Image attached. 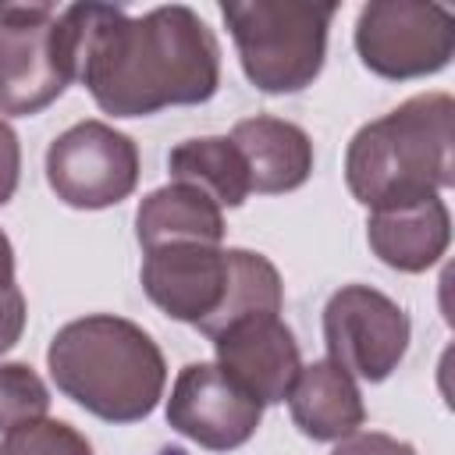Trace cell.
Segmentation results:
<instances>
[{"mask_svg": "<svg viewBox=\"0 0 455 455\" xmlns=\"http://www.w3.org/2000/svg\"><path fill=\"white\" fill-rule=\"evenodd\" d=\"M288 409L295 427L313 441H341L355 434L366 419L355 377L331 359H316L299 370L288 391Z\"/></svg>", "mask_w": 455, "mask_h": 455, "instance_id": "5bb4252c", "label": "cell"}, {"mask_svg": "<svg viewBox=\"0 0 455 455\" xmlns=\"http://www.w3.org/2000/svg\"><path fill=\"white\" fill-rule=\"evenodd\" d=\"M46 366L75 405L107 423L146 419L167 384L160 345L139 323L110 313L64 323L46 348Z\"/></svg>", "mask_w": 455, "mask_h": 455, "instance_id": "3957f363", "label": "cell"}, {"mask_svg": "<svg viewBox=\"0 0 455 455\" xmlns=\"http://www.w3.org/2000/svg\"><path fill=\"white\" fill-rule=\"evenodd\" d=\"M135 235L139 245L160 249V245H178V242H199V245H220L224 238V217L220 206L181 181H171L164 188H153L139 210H135Z\"/></svg>", "mask_w": 455, "mask_h": 455, "instance_id": "9a60e30c", "label": "cell"}, {"mask_svg": "<svg viewBox=\"0 0 455 455\" xmlns=\"http://www.w3.org/2000/svg\"><path fill=\"white\" fill-rule=\"evenodd\" d=\"M18 174H21V146H18L14 128L0 117V206L11 203L18 188Z\"/></svg>", "mask_w": 455, "mask_h": 455, "instance_id": "7402d4cb", "label": "cell"}, {"mask_svg": "<svg viewBox=\"0 0 455 455\" xmlns=\"http://www.w3.org/2000/svg\"><path fill=\"white\" fill-rule=\"evenodd\" d=\"M263 419V405L231 384L217 363H188L167 398V423L206 451L242 448Z\"/></svg>", "mask_w": 455, "mask_h": 455, "instance_id": "9c48e42d", "label": "cell"}, {"mask_svg": "<svg viewBox=\"0 0 455 455\" xmlns=\"http://www.w3.org/2000/svg\"><path fill=\"white\" fill-rule=\"evenodd\" d=\"M50 409V391L28 363H0V430L43 419Z\"/></svg>", "mask_w": 455, "mask_h": 455, "instance_id": "ac0fdd59", "label": "cell"}, {"mask_svg": "<svg viewBox=\"0 0 455 455\" xmlns=\"http://www.w3.org/2000/svg\"><path fill=\"white\" fill-rule=\"evenodd\" d=\"M210 341L220 373L231 384H238L249 398H256L259 405H277L288 398L302 370V359L291 327L277 313H256L235 320Z\"/></svg>", "mask_w": 455, "mask_h": 455, "instance_id": "30bf717a", "label": "cell"}, {"mask_svg": "<svg viewBox=\"0 0 455 455\" xmlns=\"http://www.w3.org/2000/svg\"><path fill=\"white\" fill-rule=\"evenodd\" d=\"M281 302H284V288H281L277 267L267 256H259V252L228 249V288H224V302L199 327V334L217 338L235 320H245V316H256V313H281Z\"/></svg>", "mask_w": 455, "mask_h": 455, "instance_id": "e0dca14e", "label": "cell"}, {"mask_svg": "<svg viewBox=\"0 0 455 455\" xmlns=\"http://www.w3.org/2000/svg\"><path fill=\"white\" fill-rule=\"evenodd\" d=\"M46 181L75 210H103L139 185L135 142L103 121H78L46 149Z\"/></svg>", "mask_w": 455, "mask_h": 455, "instance_id": "8992f818", "label": "cell"}, {"mask_svg": "<svg viewBox=\"0 0 455 455\" xmlns=\"http://www.w3.org/2000/svg\"><path fill=\"white\" fill-rule=\"evenodd\" d=\"M245 78L259 92L306 89L327 57V28L338 4L309 0H245L220 4Z\"/></svg>", "mask_w": 455, "mask_h": 455, "instance_id": "277c9868", "label": "cell"}, {"mask_svg": "<svg viewBox=\"0 0 455 455\" xmlns=\"http://www.w3.org/2000/svg\"><path fill=\"white\" fill-rule=\"evenodd\" d=\"M366 242L380 263L402 274L434 267L451 242V217L444 199L427 196L409 206L373 210L366 220Z\"/></svg>", "mask_w": 455, "mask_h": 455, "instance_id": "7c38bea8", "label": "cell"}, {"mask_svg": "<svg viewBox=\"0 0 455 455\" xmlns=\"http://www.w3.org/2000/svg\"><path fill=\"white\" fill-rule=\"evenodd\" d=\"M57 43L71 78L114 117L206 103L220 85V46L210 25L181 4L139 18L110 4L57 11Z\"/></svg>", "mask_w": 455, "mask_h": 455, "instance_id": "6da1fadb", "label": "cell"}, {"mask_svg": "<svg viewBox=\"0 0 455 455\" xmlns=\"http://www.w3.org/2000/svg\"><path fill=\"white\" fill-rule=\"evenodd\" d=\"M323 341L331 363L359 380H384L409 348L405 309L370 284H345L323 306Z\"/></svg>", "mask_w": 455, "mask_h": 455, "instance_id": "ba28073f", "label": "cell"}, {"mask_svg": "<svg viewBox=\"0 0 455 455\" xmlns=\"http://www.w3.org/2000/svg\"><path fill=\"white\" fill-rule=\"evenodd\" d=\"M21 331H25V295L18 284H11L0 291V355L18 345Z\"/></svg>", "mask_w": 455, "mask_h": 455, "instance_id": "44dd1931", "label": "cell"}, {"mask_svg": "<svg viewBox=\"0 0 455 455\" xmlns=\"http://www.w3.org/2000/svg\"><path fill=\"white\" fill-rule=\"evenodd\" d=\"M355 53L380 78H423L455 53V14L444 4L373 0L355 21Z\"/></svg>", "mask_w": 455, "mask_h": 455, "instance_id": "5b68a950", "label": "cell"}, {"mask_svg": "<svg viewBox=\"0 0 455 455\" xmlns=\"http://www.w3.org/2000/svg\"><path fill=\"white\" fill-rule=\"evenodd\" d=\"M228 288V249L178 242L149 249L142 259V291L167 316L196 331L220 309Z\"/></svg>", "mask_w": 455, "mask_h": 455, "instance_id": "8fae6325", "label": "cell"}, {"mask_svg": "<svg viewBox=\"0 0 455 455\" xmlns=\"http://www.w3.org/2000/svg\"><path fill=\"white\" fill-rule=\"evenodd\" d=\"M0 455H92V444L60 419H32L0 441Z\"/></svg>", "mask_w": 455, "mask_h": 455, "instance_id": "d6986e66", "label": "cell"}, {"mask_svg": "<svg viewBox=\"0 0 455 455\" xmlns=\"http://www.w3.org/2000/svg\"><path fill=\"white\" fill-rule=\"evenodd\" d=\"M167 171L174 181L206 192L217 206H242L249 199V171L228 135L185 139L171 149Z\"/></svg>", "mask_w": 455, "mask_h": 455, "instance_id": "2e32d148", "label": "cell"}, {"mask_svg": "<svg viewBox=\"0 0 455 455\" xmlns=\"http://www.w3.org/2000/svg\"><path fill=\"white\" fill-rule=\"evenodd\" d=\"M331 455H416V448H412L409 441L391 437V434L366 430V434H348V437H341Z\"/></svg>", "mask_w": 455, "mask_h": 455, "instance_id": "ffe728a7", "label": "cell"}, {"mask_svg": "<svg viewBox=\"0 0 455 455\" xmlns=\"http://www.w3.org/2000/svg\"><path fill=\"white\" fill-rule=\"evenodd\" d=\"M455 103L448 92H419L391 114L363 124L345 153L348 192L370 210L409 206L455 181Z\"/></svg>", "mask_w": 455, "mask_h": 455, "instance_id": "7a4b0ae2", "label": "cell"}, {"mask_svg": "<svg viewBox=\"0 0 455 455\" xmlns=\"http://www.w3.org/2000/svg\"><path fill=\"white\" fill-rule=\"evenodd\" d=\"M53 21L50 4L0 7V114H39L75 82Z\"/></svg>", "mask_w": 455, "mask_h": 455, "instance_id": "52a82bcc", "label": "cell"}, {"mask_svg": "<svg viewBox=\"0 0 455 455\" xmlns=\"http://www.w3.org/2000/svg\"><path fill=\"white\" fill-rule=\"evenodd\" d=\"M245 160L249 188L263 196H281L313 174V142L309 135L281 117H245L228 135Z\"/></svg>", "mask_w": 455, "mask_h": 455, "instance_id": "4fadbf2b", "label": "cell"}, {"mask_svg": "<svg viewBox=\"0 0 455 455\" xmlns=\"http://www.w3.org/2000/svg\"><path fill=\"white\" fill-rule=\"evenodd\" d=\"M14 284V249H11V238L0 231V291Z\"/></svg>", "mask_w": 455, "mask_h": 455, "instance_id": "603a6c76", "label": "cell"}]
</instances>
